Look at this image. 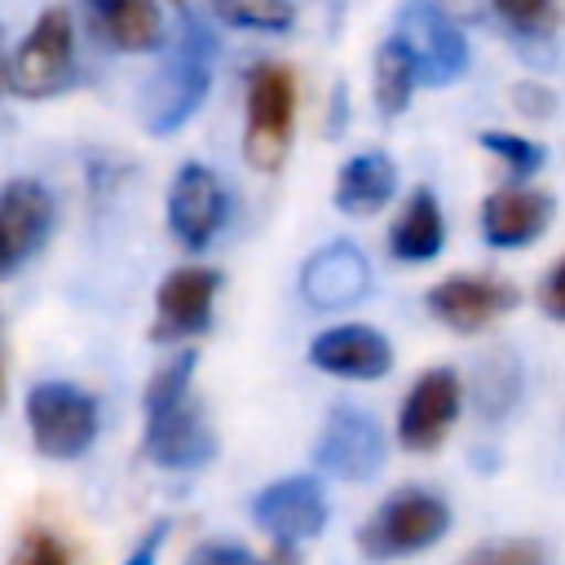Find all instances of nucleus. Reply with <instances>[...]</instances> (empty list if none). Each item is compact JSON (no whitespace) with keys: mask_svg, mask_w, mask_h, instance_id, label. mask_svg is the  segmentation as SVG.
<instances>
[{"mask_svg":"<svg viewBox=\"0 0 565 565\" xmlns=\"http://www.w3.org/2000/svg\"><path fill=\"white\" fill-rule=\"evenodd\" d=\"M446 530H450V508L433 490H397L358 530V547L366 561H402L433 547Z\"/></svg>","mask_w":565,"mask_h":565,"instance_id":"6","label":"nucleus"},{"mask_svg":"<svg viewBox=\"0 0 565 565\" xmlns=\"http://www.w3.org/2000/svg\"><path fill=\"white\" fill-rule=\"evenodd\" d=\"M207 84H212V35L185 18L181 22V35L177 44L168 49L163 66L150 75L146 84V97H141V119L154 137H168L177 132L207 97Z\"/></svg>","mask_w":565,"mask_h":565,"instance_id":"2","label":"nucleus"},{"mask_svg":"<svg viewBox=\"0 0 565 565\" xmlns=\"http://www.w3.org/2000/svg\"><path fill=\"white\" fill-rule=\"evenodd\" d=\"M393 40L411 53L415 79H424L428 88H441L468 71V40L437 0H402Z\"/></svg>","mask_w":565,"mask_h":565,"instance_id":"7","label":"nucleus"},{"mask_svg":"<svg viewBox=\"0 0 565 565\" xmlns=\"http://www.w3.org/2000/svg\"><path fill=\"white\" fill-rule=\"evenodd\" d=\"M4 84L26 102H49L75 84V22L66 4H49L35 18L9 57Z\"/></svg>","mask_w":565,"mask_h":565,"instance_id":"3","label":"nucleus"},{"mask_svg":"<svg viewBox=\"0 0 565 565\" xmlns=\"http://www.w3.org/2000/svg\"><path fill=\"white\" fill-rule=\"evenodd\" d=\"M441 9L450 18H481L490 9V0H441Z\"/></svg>","mask_w":565,"mask_h":565,"instance_id":"31","label":"nucleus"},{"mask_svg":"<svg viewBox=\"0 0 565 565\" xmlns=\"http://www.w3.org/2000/svg\"><path fill=\"white\" fill-rule=\"evenodd\" d=\"M163 539H168V521H154V525H150V530L137 539V547L124 556V565H154V561H159Z\"/></svg>","mask_w":565,"mask_h":565,"instance_id":"30","label":"nucleus"},{"mask_svg":"<svg viewBox=\"0 0 565 565\" xmlns=\"http://www.w3.org/2000/svg\"><path fill=\"white\" fill-rule=\"evenodd\" d=\"M194 362H199V353L181 349L146 384V437H141V450H146L150 463L172 468V472L203 468L216 455V437H212L203 411L190 397Z\"/></svg>","mask_w":565,"mask_h":565,"instance_id":"1","label":"nucleus"},{"mask_svg":"<svg viewBox=\"0 0 565 565\" xmlns=\"http://www.w3.org/2000/svg\"><path fill=\"white\" fill-rule=\"evenodd\" d=\"M446 243V221H441V203L433 199V190H415L411 203L402 207L397 225L388 230V252L397 260H433Z\"/></svg>","mask_w":565,"mask_h":565,"instance_id":"20","label":"nucleus"},{"mask_svg":"<svg viewBox=\"0 0 565 565\" xmlns=\"http://www.w3.org/2000/svg\"><path fill=\"white\" fill-rule=\"evenodd\" d=\"M371 291V265L353 243H327L300 269V296L322 309L358 305Z\"/></svg>","mask_w":565,"mask_h":565,"instance_id":"17","label":"nucleus"},{"mask_svg":"<svg viewBox=\"0 0 565 565\" xmlns=\"http://www.w3.org/2000/svg\"><path fill=\"white\" fill-rule=\"evenodd\" d=\"M521 397V366L508 349H499L494 358H486L477 366V411L486 419H499L508 415V406Z\"/></svg>","mask_w":565,"mask_h":565,"instance_id":"22","label":"nucleus"},{"mask_svg":"<svg viewBox=\"0 0 565 565\" xmlns=\"http://www.w3.org/2000/svg\"><path fill=\"white\" fill-rule=\"evenodd\" d=\"M415 62H411V53L388 35L380 49H375V110L384 115V119H393V115H402L406 106H411V93H415Z\"/></svg>","mask_w":565,"mask_h":565,"instance_id":"21","label":"nucleus"},{"mask_svg":"<svg viewBox=\"0 0 565 565\" xmlns=\"http://www.w3.org/2000/svg\"><path fill=\"white\" fill-rule=\"evenodd\" d=\"M0 88H4V71H0Z\"/></svg>","mask_w":565,"mask_h":565,"instance_id":"33","label":"nucleus"},{"mask_svg":"<svg viewBox=\"0 0 565 565\" xmlns=\"http://www.w3.org/2000/svg\"><path fill=\"white\" fill-rule=\"evenodd\" d=\"M252 516L274 543H300V539L322 534L327 494H322L318 477H282L252 499Z\"/></svg>","mask_w":565,"mask_h":565,"instance_id":"14","label":"nucleus"},{"mask_svg":"<svg viewBox=\"0 0 565 565\" xmlns=\"http://www.w3.org/2000/svg\"><path fill=\"white\" fill-rule=\"evenodd\" d=\"M393 190H397V168L380 150H362L335 172V207L344 216H375L393 199Z\"/></svg>","mask_w":565,"mask_h":565,"instance_id":"19","label":"nucleus"},{"mask_svg":"<svg viewBox=\"0 0 565 565\" xmlns=\"http://www.w3.org/2000/svg\"><path fill=\"white\" fill-rule=\"evenodd\" d=\"M459 375L450 366H433L424 371L397 415V441L406 450H437L441 437L450 433V424L459 419Z\"/></svg>","mask_w":565,"mask_h":565,"instance_id":"13","label":"nucleus"},{"mask_svg":"<svg viewBox=\"0 0 565 565\" xmlns=\"http://www.w3.org/2000/svg\"><path fill=\"white\" fill-rule=\"evenodd\" d=\"M185 565H300V552H296V543H274L269 556H252V552L238 547V543L207 539V543H199V547L185 556Z\"/></svg>","mask_w":565,"mask_h":565,"instance_id":"25","label":"nucleus"},{"mask_svg":"<svg viewBox=\"0 0 565 565\" xmlns=\"http://www.w3.org/2000/svg\"><path fill=\"white\" fill-rule=\"evenodd\" d=\"M53 234V194L31 181L13 177L0 185V278L22 269Z\"/></svg>","mask_w":565,"mask_h":565,"instance_id":"11","label":"nucleus"},{"mask_svg":"<svg viewBox=\"0 0 565 565\" xmlns=\"http://www.w3.org/2000/svg\"><path fill=\"white\" fill-rule=\"evenodd\" d=\"M221 291V274L207 265H181L172 269L154 291V340H185L203 335L212 327V305Z\"/></svg>","mask_w":565,"mask_h":565,"instance_id":"12","label":"nucleus"},{"mask_svg":"<svg viewBox=\"0 0 565 565\" xmlns=\"http://www.w3.org/2000/svg\"><path fill=\"white\" fill-rule=\"evenodd\" d=\"M296 132V75L282 62H256L247 71V132L243 154L252 168H282Z\"/></svg>","mask_w":565,"mask_h":565,"instance_id":"4","label":"nucleus"},{"mask_svg":"<svg viewBox=\"0 0 565 565\" xmlns=\"http://www.w3.org/2000/svg\"><path fill=\"white\" fill-rule=\"evenodd\" d=\"M388 455L384 428L375 424V415L358 411V406H331L318 441H313V463L331 477L344 481H371L380 472Z\"/></svg>","mask_w":565,"mask_h":565,"instance_id":"8","label":"nucleus"},{"mask_svg":"<svg viewBox=\"0 0 565 565\" xmlns=\"http://www.w3.org/2000/svg\"><path fill=\"white\" fill-rule=\"evenodd\" d=\"M455 565H547V552L543 543L534 539H499V543H481L472 547L463 561Z\"/></svg>","mask_w":565,"mask_h":565,"instance_id":"27","label":"nucleus"},{"mask_svg":"<svg viewBox=\"0 0 565 565\" xmlns=\"http://www.w3.org/2000/svg\"><path fill=\"white\" fill-rule=\"evenodd\" d=\"M503 26L521 40H547L561 26V0H490Z\"/></svg>","mask_w":565,"mask_h":565,"instance_id":"24","label":"nucleus"},{"mask_svg":"<svg viewBox=\"0 0 565 565\" xmlns=\"http://www.w3.org/2000/svg\"><path fill=\"white\" fill-rule=\"evenodd\" d=\"M539 305H543L547 318L565 322V256L543 274V282H539Z\"/></svg>","mask_w":565,"mask_h":565,"instance_id":"29","label":"nucleus"},{"mask_svg":"<svg viewBox=\"0 0 565 565\" xmlns=\"http://www.w3.org/2000/svg\"><path fill=\"white\" fill-rule=\"evenodd\" d=\"M230 216V194L221 185V177L203 163H185L177 168L172 185H168V230L181 247L203 252L221 225Z\"/></svg>","mask_w":565,"mask_h":565,"instance_id":"10","label":"nucleus"},{"mask_svg":"<svg viewBox=\"0 0 565 565\" xmlns=\"http://www.w3.org/2000/svg\"><path fill=\"white\" fill-rule=\"evenodd\" d=\"M9 565H71V547L53 530H26Z\"/></svg>","mask_w":565,"mask_h":565,"instance_id":"28","label":"nucleus"},{"mask_svg":"<svg viewBox=\"0 0 565 565\" xmlns=\"http://www.w3.org/2000/svg\"><path fill=\"white\" fill-rule=\"evenodd\" d=\"M84 4H93V0H84Z\"/></svg>","mask_w":565,"mask_h":565,"instance_id":"34","label":"nucleus"},{"mask_svg":"<svg viewBox=\"0 0 565 565\" xmlns=\"http://www.w3.org/2000/svg\"><path fill=\"white\" fill-rule=\"evenodd\" d=\"M309 362L340 380H380L393 366V344L366 322H340L313 335Z\"/></svg>","mask_w":565,"mask_h":565,"instance_id":"15","label":"nucleus"},{"mask_svg":"<svg viewBox=\"0 0 565 565\" xmlns=\"http://www.w3.org/2000/svg\"><path fill=\"white\" fill-rule=\"evenodd\" d=\"M481 141V150H490L494 159H503L516 177H530V172H539L543 168V146L539 141H530V137H516V132H481L477 137Z\"/></svg>","mask_w":565,"mask_h":565,"instance_id":"26","label":"nucleus"},{"mask_svg":"<svg viewBox=\"0 0 565 565\" xmlns=\"http://www.w3.org/2000/svg\"><path fill=\"white\" fill-rule=\"evenodd\" d=\"M212 13L230 26H247V31H287L296 22V4L291 0H212Z\"/></svg>","mask_w":565,"mask_h":565,"instance_id":"23","label":"nucleus"},{"mask_svg":"<svg viewBox=\"0 0 565 565\" xmlns=\"http://www.w3.org/2000/svg\"><path fill=\"white\" fill-rule=\"evenodd\" d=\"M26 428L44 459H79L97 441L102 411L93 393L66 380H40L26 393Z\"/></svg>","mask_w":565,"mask_h":565,"instance_id":"5","label":"nucleus"},{"mask_svg":"<svg viewBox=\"0 0 565 565\" xmlns=\"http://www.w3.org/2000/svg\"><path fill=\"white\" fill-rule=\"evenodd\" d=\"M516 300H521V291L494 274H455V278H441L437 287H428V296H424L428 313L459 335L486 331L490 322L512 313Z\"/></svg>","mask_w":565,"mask_h":565,"instance_id":"9","label":"nucleus"},{"mask_svg":"<svg viewBox=\"0 0 565 565\" xmlns=\"http://www.w3.org/2000/svg\"><path fill=\"white\" fill-rule=\"evenodd\" d=\"M97 35L124 53H150L163 44V13L154 0H93L88 4Z\"/></svg>","mask_w":565,"mask_h":565,"instance_id":"18","label":"nucleus"},{"mask_svg":"<svg viewBox=\"0 0 565 565\" xmlns=\"http://www.w3.org/2000/svg\"><path fill=\"white\" fill-rule=\"evenodd\" d=\"M0 393H4V375H0Z\"/></svg>","mask_w":565,"mask_h":565,"instance_id":"32","label":"nucleus"},{"mask_svg":"<svg viewBox=\"0 0 565 565\" xmlns=\"http://www.w3.org/2000/svg\"><path fill=\"white\" fill-rule=\"evenodd\" d=\"M552 225V194L534 185H499L481 203V234L490 247H530Z\"/></svg>","mask_w":565,"mask_h":565,"instance_id":"16","label":"nucleus"}]
</instances>
